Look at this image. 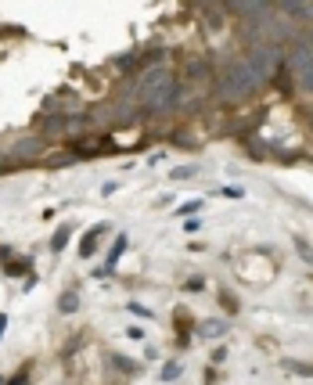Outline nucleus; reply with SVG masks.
<instances>
[{"mask_svg":"<svg viewBox=\"0 0 313 385\" xmlns=\"http://www.w3.org/2000/svg\"><path fill=\"white\" fill-rule=\"evenodd\" d=\"M187 288H191V291H198V288H205V281H202V277H191Z\"/></svg>","mask_w":313,"mask_h":385,"instance_id":"10","label":"nucleus"},{"mask_svg":"<svg viewBox=\"0 0 313 385\" xmlns=\"http://www.w3.org/2000/svg\"><path fill=\"white\" fill-rule=\"evenodd\" d=\"M176 375H180V364H166V371H162V378H166V382H173Z\"/></svg>","mask_w":313,"mask_h":385,"instance_id":"5","label":"nucleus"},{"mask_svg":"<svg viewBox=\"0 0 313 385\" xmlns=\"http://www.w3.org/2000/svg\"><path fill=\"white\" fill-rule=\"evenodd\" d=\"M130 313H137V317H144V320H148V317H152V310H144V306H141V302H130Z\"/></svg>","mask_w":313,"mask_h":385,"instance_id":"6","label":"nucleus"},{"mask_svg":"<svg viewBox=\"0 0 313 385\" xmlns=\"http://www.w3.org/2000/svg\"><path fill=\"white\" fill-rule=\"evenodd\" d=\"M198 227H202V220H195V216H191V220H184V230H191V234H195Z\"/></svg>","mask_w":313,"mask_h":385,"instance_id":"9","label":"nucleus"},{"mask_svg":"<svg viewBox=\"0 0 313 385\" xmlns=\"http://www.w3.org/2000/svg\"><path fill=\"white\" fill-rule=\"evenodd\" d=\"M101 234H104V227H94L90 234L79 241V252H83V256H94V245H97V238H101Z\"/></svg>","mask_w":313,"mask_h":385,"instance_id":"1","label":"nucleus"},{"mask_svg":"<svg viewBox=\"0 0 313 385\" xmlns=\"http://www.w3.org/2000/svg\"><path fill=\"white\" fill-rule=\"evenodd\" d=\"M76 302H79V295H76V291H65V295H62V313H76Z\"/></svg>","mask_w":313,"mask_h":385,"instance_id":"3","label":"nucleus"},{"mask_svg":"<svg viewBox=\"0 0 313 385\" xmlns=\"http://www.w3.org/2000/svg\"><path fill=\"white\" fill-rule=\"evenodd\" d=\"M191 173H195V166H184V169H173V177H176V180H184V177H191Z\"/></svg>","mask_w":313,"mask_h":385,"instance_id":"8","label":"nucleus"},{"mask_svg":"<svg viewBox=\"0 0 313 385\" xmlns=\"http://www.w3.org/2000/svg\"><path fill=\"white\" fill-rule=\"evenodd\" d=\"M69 238H72V227H62V230L51 238V249H54V252H62L65 245H69Z\"/></svg>","mask_w":313,"mask_h":385,"instance_id":"2","label":"nucleus"},{"mask_svg":"<svg viewBox=\"0 0 313 385\" xmlns=\"http://www.w3.org/2000/svg\"><path fill=\"white\" fill-rule=\"evenodd\" d=\"M220 194H223V198H245V191H241V188H223Z\"/></svg>","mask_w":313,"mask_h":385,"instance_id":"7","label":"nucleus"},{"mask_svg":"<svg viewBox=\"0 0 313 385\" xmlns=\"http://www.w3.org/2000/svg\"><path fill=\"white\" fill-rule=\"evenodd\" d=\"M126 245H130V238H126V234H119V238H115V245H112V252H108V259H112V263H115V259L123 256V252H126Z\"/></svg>","mask_w":313,"mask_h":385,"instance_id":"4","label":"nucleus"},{"mask_svg":"<svg viewBox=\"0 0 313 385\" xmlns=\"http://www.w3.org/2000/svg\"><path fill=\"white\" fill-rule=\"evenodd\" d=\"M4 328H7V317L0 313V338H4Z\"/></svg>","mask_w":313,"mask_h":385,"instance_id":"11","label":"nucleus"}]
</instances>
